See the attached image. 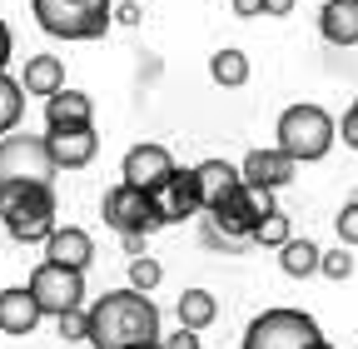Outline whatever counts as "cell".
Segmentation results:
<instances>
[{"label": "cell", "mask_w": 358, "mask_h": 349, "mask_svg": "<svg viewBox=\"0 0 358 349\" xmlns=\"http://www.w3.org/2000/svg\"><path fill=\"white\" fill-rule=\"evenodd\" d=\"M90 344L95 349H145L159 339V304L140 289H110L90 304Z\"/></svg>", "instance_id": "obj_1"}, {"label": "cell", "mask_w": 358, "mask_h": 349, "mask_svg": "<svg viewBox=\"0 0 358 349\" xmlns=\"http://www.w3.org/2000/svg\"><path fill=\"white\" fill-rule=\"evenodd\" d=\"M0 225L20 245H50L55 225V190L50 185H6L0 190Z\"/></svg>", "instance_id": "obj_2"}, {"label": "cell", "mask_w": 358, "mask_h": 349, "mask_svg": "<svg viewBox=\"0 0 358 349\" xmlns=\"http://www.w3.org/2000/svg\"><path fill=\"white\" fill-rule=\"evenodd\" d=\"M274 135H279V150L294 160V165H313V160H324L338 140V120L324 110V105H289L274 125Z\"/></svg>", "instance_id": "obj_3"}, {"label": "cell", "mask_w": 358, "mask_h": 349, "mask_svg": "<svg viewBox=\"0 0 358 349\" xmlns=\"http://www.w3.org/2000/svg\"><path fill=\"white\" fill-rule=\"evenodd\" d=\"M30 11L55 40H100L115 20V0H30Z\"/></svg>", "instance_id": "obj_4"}, {"label": "cell", "mask_w": 358, "mask_h": 349, "mask_svg": "<svg viewBox=\"0 0 358 349\" xmlns=\"http://www.w3.org/2000/svg\"><path fill=\"white\" fill-rule=\"evenodd\" d=\"M319 320L303 315V310H264L259 320H249L244 329V349H319Z\"/></svg>", "instance_id": "obj_5"}, {"label": "cell", "mask_w": 358, "mask_h": 349, "mask_svg": "<svg viewBox=\"0 0 358 349\" xmlns=\"http://www.w3.org/2000/svg\"><path fill=\"white\" fill-rule=\"evenodd\" d=\"M60 174L50 145H45V135H6L0 140V190L6 185H50Z\"/></svg>", "instance_id": "obj_6"}, {"label": "cell", "mask_w": 358, "mask_h": 349, "mask_svg": "<svg viewBox=\"0 0 358 349\" xmlns=\"http://www.w3.org/2000/svg\"><path fill=\"white\" fill-rule=\"evenodd\" d=\"M30 294L40 299L45 315L65 320V315L85 310V275H80V270H65V265H50V259H40L35 275H30Z\"/></svg>", "instance_id": "obj_7"}, {"label": "cell", "mask_w": 358, "mask_h": 349, "mask_svg": "<svg viewBox=\"0 0 358 349\" xmlns=\"http://www.w3.org/2000/svg\"><path fill=\"white\" fill-rule=\"evenodd\" d=\"M100 214H105V225H110V230H120L124 240H129V235H150V230H159V225H164V220H159V200H155V195H145V190H129V185L105 190Z\"/></svg>", "instance_id": "obj_8"}, {"label": "cell", "mask_w": 358, "mask_h": 349, "mask_svg": "<svg viewBox=\"0 0 358 349\" xmlns=\"http://www.w3.org/2000/svg\"><path fill=\"white\" fill-rule=\"evenodd\" d=\"M174 174H179L174 155H169L164 145H155V140L129 145V150H124V160H120V185L145 190V195H159V190L174 180Z\"/></svg>", "instance_id": "obj_9"}, {"label": "cell", "mask_w": 358, "mask_h": 349, "mask_svg": "<svg viewBox=\"0 0 358 349\" xmlns=\"http://www.w3.org/2000/svg\"><path fill=\"white\" fill-rule=\"evenodd\" d=\"M155 200H159V220L164 225H179V220H189V214H204V195H199V174L194 170H179Z\"/></svg>", "instance_id": "obj_10"}, {"label": "cell", "mask_w": 358, "mask_h": 349, "mask_svg": "<svg viewBox=\"0 0 358 349\" xmlns=\"http://www.w3.org/2000/svg\"><path fill=\"white\" fill-rule=\"evenodd\" d=\"M294 160L274 145V150H249L244 155V185H254V190H284L289 180H294Z\"/></svg>", "instance_id": "obj_11"}, {"label": "cell", "mask_w": 358, "mask_h": 349, "mask_svg": "<svg viewBox=\"0 0 358 349\" xmlns=\"http://www.w3.org/2000/svg\"><path fill=\"white\" fill-rule=\"evenodd\" d=\"M199 174V195H204V214L219 210L234 190H244V165H229V160H199L194 165Z\"/></svg>", "instance_id": "obj_12"}, {"label": "cell", "mask_w": 358, "mask_h": 349, "mask_svg": "<svg viewBox=\"0 0 358 349\" xmlns=\"http://www.w3.org/2000/svg\"><path fill=\"white\" fill-rule=\"evenodd\" d=\"M45 320L40 310V299L30 294V285H10V289H0V334H30L35 324Z\"/></svg>", "instance_id": "obj_13"}, {"label": "cell", "mask_w": 358, "mask_h": 349, "mask_svg": "<svg viewBox=\"0 0 358 349\" xmlns=\"http://www.w3.org/2000/svg\"><path fill=\"white\" fill-rule=\"evenodd\" d=\"M95 120V100L85 90H60L45 100V135H55V130H90Z\"/></svg>", "instance_id": "obj_14"}, {"label": "cell", "mask_w": 358, "mask_h": 349, "mask_svg": "<svg viewBox=\"0 0 358 349\" xmlns=\"http://www.w3.org/2000/svg\"><path fill=\"white\" fill-rule=\"evenodd\" d=\"M45 259L50 265H65V270H90V259H95V240H90L80 225H60L50 235V245H45Z\"/></svg>", "instance_id": "obj_15"}, {"label": "cell", "mask_w": 358, "mask_h": 349, "mask_svg": "<svg viewBox=\"0 0 358 349\" xmlns=\"http://www.w3.org/2000/svg\"><path fill=\"white\" fill-rule=\"evenodd\" d=\"M45 145H50L60 170H85L100 150V135H95V125L90 130H55V135H45Z\"/></svg>", "instance_id": "obj_16"}, {"label": "cell", "mask_w": 358, "mask_h": 349, "mask_svg": "<svg viewBox=\"0 0 358 349\" xmlns=\"http://www.w3.org/2000/svg\"><path fill=\"white\" fill-rule=\"evenodd\" d=\"M319 30L329 46H358V0H324Z\"/></svg>", "instance_id": "obj_17"}, {"label": "cell", "mask_w": 358, "mask_h": 349, "mask_svg": "<svg viewBox=\"0 0 358 349\" xmlns=\"http://www.w3.org/2000/svg\"><path fill=\"white\" fill-rule=\"evenodd\" d=\"M20 85H25V95H45V100L60 95L65 90V60L60 55H30Z\"/></svg>", "instance_id": "obj_18"}, {"label": "cell", "mask_w": 358, "mask_h": 349, "mask_svg": "<svg viewBox=\"0 0 358 349\" xmlns=\"http://www.w3.org/2000/svg\"><path fill=\"white\" fill-rule=\"evenodd\" d=\"M214 315H219V299L209 294V289H185L174 299V320H179V329H209L214 324Z\"/></svg>", "instance_id": "obj_19"}, {"label": "cell", "mask_w": 358, "mask_h": 349, "mask_svg": "<svg viewBox=\"0 0 358 349\" xmlns=\"http://www.w3.org/2000/svg\"><path fill=\"white\" fill-rule=\"evenodd\" d=\"M279 265H284V275L308 280L313 270H324V249L313 245V240H289V245L279 249Z\"/></svg>", "instance_id": "obj_20"}, {"label": "cell", "mask_w": 358, "mask_h": 349, "mask_svg": "<svg viewBox=\"0 0 358 349\" xmlns=\"http://www.w3.org/2000/svg\"><path fill=\"white\" fill-rule=\"evenodd\" d=\"M209 75H214V85H244L249 80V55L234 50V46H224V50L209 55Z\"/></svg>", "instance_id": "obj_21"}, {"label": "cell", "mask_w": 358, "mask_h": 349, "mask_svg": "<svg viewBox=\"0 0 358 349\" xmlns=\"http://www.w3.org/2000/svg\"><path fill=\"white\" fill-rule=\"evenodd\" d=\"M20 115H25V85L10 80V75H0V140L15 135Z\"/></svg>", "instance_id": "obj_22"}, {"label": "cell", "mask_w": 358, "mask_h": 349, "mask_svg": "<svg viewBox=\"0 0 358 349\" xmlns=\"http://www.w3.org/2000/svg\"><path fill=\"white\" fill-rule=\"evenodd\" d=\"M159 280H164V270H159V259H155V254H140V259H129V289L150 294Z\"/></svg>", "instance_id": "obj_23"}, {"label": "cell", "mask_w": 358, "mask_h": 349, "mask_svg": "<svg viewBox=\"0 0 358 349\" xmlns=\"http://www.w3.org/2000/svg\"><path fill=\"white\" fill-rule=\"evenodd\" d=\"M294 240V230H289V214L279 210V214H268V220L259 225V235H254V245H274V249H284Z\"/></svg>", "instance_id": "obj_24"}, {"label": "cell", "mask_w": 358, "mask_h": 349, "mask_svg": "<svg viewBox=\"0 0 358 349\" xmlns=\"http://www.w3.org/2000/svg\"><path fill=\"white\" fill-rule=\"evenodd\" d=\"M334 230H338V245H348V249L358 245V195L334 214Z\"/></svg>", "instance_id": "obj_25"}, {"label": "cell", "mask_w": 358, "mask_h": 349, "mask_svg": "<svg viewBox=\"0 0 358 349\" xmlns=\"http://www.w3.org/2000/svg\"><path fill=\"white\" fill-rule=\"evenodd\" d=\"M55 324H60V339H65V344L90 339V310H75V315H65V320H55Z\"/></svg>", "instance_id": "obj_26"}, {"label": "cell", "mask_w": 358, "mask_h": 349, "mask_svg": "<svg viewBox=\"0 0 358 349\" xmlns=\"http://www.w3.org/2000/svg\"><path fill=\"white\" fill-rule=\"evenodd\" d=\"M324 275H329V280H348V275H353V254H348V245L324 249Z\"/></svg>", "instance_id": "obj_27"}, {"label": "cell", "mask_w": 358, "mask_h": 349, "mask_svg": "<svg viewBox=\"0 0 358 349\" xmlns=\"http://www.w3.org/2000/svg\"><path fill=\"white\" fill-rule=\"evenodd\" d=\"M338 135H343V145H353V150H358V105H348V110H343Z\"/></svg>", "instance_id": "obj_28"}, {"label": "cell", "mask_w": 358, "mask_h": 349, "mask_svg": "<svg viewBox=\"0 0 358 349\" xmlns=\"http://www.w3.org/2000/svg\"><path fill=\"white\" fill-rule=\"evenodd\" d=\"M115 20H120V25H140V20H145V11L134 6V0H124V6H115Z\"/></svg>", "instance_id": "obj_29"}, {"label": "cell", "mask_w": 358, "mask_h": 349, "mask_svg": "<svg viewBox=\"0 0 358 349\" xmlns=\"http://www.w3.org/2000/svg\"><path fill=\"white\" fill-rule=\"evenodd\" d=\"M164 349H199V334H194V329H179V334H169Z\"/></svg>", "instance_id": "obj_30"}, {"label": "cell", "mask_w": 358, "mask_h": 349, "mask_svg": "<svg viewBox=\"0 0 358 349\" xmlns=\"http://www.w3.org/2000/svg\"><path fill=\"white\" fill-rule=\"evenodd\" d=\"M234 15H239V20H254V15H264V0H234Z\"/></svg>", "instance_id": "obj_31"}, {"label": "cell", "mask_w": 358, "mask_h": 349, "mask_svg": "<svg viewBox=\"0 0 358 349\" xmlns=\"http://www.w3.org/2000/svg\"><path fill=\"white\" fill-rule=\"evenodd\" d=\"M10 46H15V40H10V25H6V20H0V75H6V60H10Z\"/></svg>", "instance_id": "obj_32"}, {"label": "cell", "mask_w": 358, "mask_h": 349, "mask_svg": "<svg viewBox=\"0 0 358 349\" xmlns=\"http://www.w3.org/2000/svg\"><path fill=\"white\" fill-rule=\"evenodd\" d=\"M294 0H264V15H289Z\"/></svg>", "instance_id": "obj_33"}, {"label": "cell", "mask_w": 358, "mask_h": 349, "mask_svg": "<svg viewBox=\"0 0 358 349\" xmlns=\"http://www.w3.org/2000/svg\"><path fill=\"white\" fill-rule=\"evenodd\" d=\"M319 349H334V344H329V339H324V344H319Z\"/></svg>", "instance_id": "obj_34"}, {"label": "cell", "mask_w": 358, "mask_h": 349, "mask_svg": "<svg viewBox=\"0 0 358 349\" xmlns=\"http://www.w3.org/2000/svg\"><path fill=\"white\" fill-rule=\"evenodd\" d=\"M145 349H164V344H145Z\"/></svg>", "instance_id": "obj_35"}, {"label": "cell", "mask_w": 358, "mask_h": 349, "mask_svg": "<svg viewBox=\"0 0 358 349\" xmlns=\"http://www.w3.org/2000/svg\"><path fill=\"white\" fill-rule=\"evenodd\" d=\"M353 105H358V100H353Z\"/></svg>", "instance_id": "obj_36"}]
</instances>
